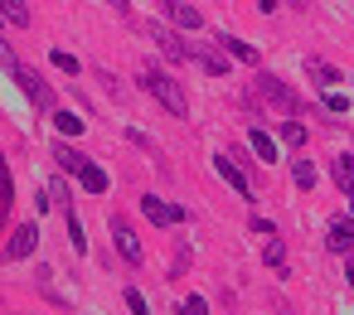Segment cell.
Returning a JSON list of instances; mask_svg holds the SVG:
<instances>
[{"mask_svg": "<svg viewBox=\"0 0 354 315\" xmlns=\"http://www.w3.org/2000/svg\"><path fill=\"white\" fill-rule=\"evenodd\" d=\"M136 83H141V93H151V97H156V102H160V107H165L170 117H189V97H185V88H180V83H175V78H170L165 68L146 64Z\"/></svg>", "mask_w": 354, "mask_h": 315, "instance_id": "obj_1", "label": "cell"}, {"mask_svg": "<svg viewBox=\"0 0 354 315\" xmlns=\"http://www.w3.org/2000/svg\"><path fill=\"white\" fill-rule=\"evenodd\" d=\"M252 97H262V102H267V107H277L281 117H301V107H306V102H301V97L277 78V73H257V78H252Z\"/></svg>", "mask_w": 354, "mask_h": 315, "instance_id": "obj_2", "label": "cell"}, {"mask_svg": "<svg viewBox=\"0 0 354 315\" xmlns=\"http://www.w3.org/2000/svg\"><path fill=\"white\" fill-rule=\"evenodd\" d=\"M10 78L20 83V93H25V97H30V102H35L39 112H59V97H54V88H49V83H44V78H39L35 68L15 64V68H10Z\"/></svg>", "mask_w": 354, "mask_h": 315, "instance_id": "obj_3", "label": "cell"}, {"mask_svg": "<svg viewBox=\"0 0 354 315\" xmlns=\"http://www.w3.org/2000/svg\"><path fill=\"white\" fill-rule=\"evenodd\" d=\"M107 228H112V247L122 252V262L141 267V262H146V252H141V238H136V228H131L122 213H112V218H107Z\"/></svg>", "mask_w": 354, "mask_h": 315, "instance_id": "obj_4", "label": "cell"}, {"mask_svg": "<svg viewBox=\"0 0 354 315\" xmlns=\"http://www.w3.org/2000/svg\"><path fill=\"white\" fill-rule=\"evenodd\" d=\"M214 170L223 175V184H233V194H238V199H257V194H252V180H248V170H243V165H238L228 151H218V155H214Z\"/></svg>", "mask_w": 354, "mask_h": 315, "instance_id": "obj_5", "label": "cell"}, {"mask_svg": "<svg viewBox=\"0 0 354 315\" xmlns=\"http://www.w3.org/2000/svg\"><path fill=\"white\" fill-rule=\"evenodd\" d=\"M35 252H39V223H20L10 233V242H6V262H25Z\"/></svg>", "mask_w": 354, "mask_h": 315, "instance_id": "obj_6", "label": "cell"}, {"mask_svg": "<svg viewBox=\"0 0 354 315\" xmlns=\"http://www.w3.org/2000/svg\"><path fill=\"white\" fill-rule=\"evenodd\" d=\"M151 44H156V49H160V54H165L170 64H185V59H189L185 39H180V35H175L170 25H156V20H151Z\"/></svg>", "mask_w": 354, "mask_h": 315, "instance_id": "obj_7", "label": "cell"}, {"mask_svg": "<svg viewBox=\"0 0 354 315\" xmlns=\"http://www.w3.org/2000/svg\"><path fill=\"white\" fill-rule=\"evenodd\" d=\"M160 15H165L175 30H194V35L204 30V15H199L194 6H185V0H160Z\"/></svg>", "mask_w": 354, "mask_h": 315, "instance_id": "obj_8", "label": "cell"}, {"mask_svg": "<svg viewBox=\"0 0 354 315\" xmlns=\"http://www.w3.org/2000/svg\"><path fill=\"white\" fill-rule=\"evenodd\" d=\"M141 213H146L151 223H160V228H170V223H185V218H189L180 204H165V199H156V194H146V199H141Z\"/></svg>", "mask_w": 354, "mask_h": 315, "instance_id": "obj_9", "label": "cell"}, {"mask_svg": "<svg viewBox=\"0 0 354 315\" xmlns=\"http://www.w3.org/2000/svg\"><path fill=\"white\" fill-rule=\"evenodd\" d=\"M325 247L339 252V257H349V252H354V218H330V228H325Z\"/></svg>", "mask_w": 354, "mask_h": 315, "instance_id": "obj_10", "label": "cell"}, {"mask_svg": "<svg viewBox=\"0 0 354 315\" xmlns=\"http://www.w3.org/2000/svg\"><path fill=\"white\" fill-rule=\"evenodd\" d=\"M306 78L320 88V93H330L335 83H344V73L335 68V64H325V59H315V54H306Z\"/></svg>", "mask_w": 354, "mask_h": 315, "instance_id": "obj_11", "label": "cell"}, {"mask_svg": "<svg viewBox=\"0 0 354 315\" xmlns=\"http://www.w3.org/2000/svg\"><path fill=\"white\" fill-rule=\"evenodd\" d=\"M248 146H252V155H257L262 165H277V160H281V141H277L272 131H262V126L248 131Z\"/></svg>", "mask_w": 354, "mask_h": 315, "instance_id": "obj_12", "label": "cell"}, {"mask_svg": "<svg viewBox=\"0 0 354 315\" xmlns=\"http://www.w3.org/2000/svg\"><path fill=\"white\" fill-rule=\"evenodd\" d=\"M189 64H194V68H204L209 78H223V73H228V59H223V54H214L209 44H194V49H189Z\"/></svg>", "mask_w": 354, "mask_h": 315, "instance_id": "obj_13", "label": "cell"}, {"mask_svg": "<svg viewBox=\"0 0 354 315\" xmlns=\"http://www.w3.org/2000/svg\"><path fill=\"white\" fill-rule=\"evenodd\" d=\"M49 151H54V160H59V170H64V175H78V170H83V165H88V155H83V151H78V146H68V141H64V136H59V141H54V146H49Z\"/></svg>", "mask_w": 354, "mask_h": 315, "instance_id": "obj_14", "label": "cell"}, {"mask_svg": "<svg viewBox=\"0 0 354 315\" xmlns=\"http://www.w3.org/2000/svg\"><path fill=\"white\" fill-rule=\"evenodd\" d=\"M330 175H335V184H339V194H344V199H354V155H349V151L330 160Z\"/></svg>", "mask_w": 354, "mask_h": 315, "instance_id": "obj_15", "label": "cell"}, {"mask_svg": "<svg viewBox=\"0 0 354 315\" xmlns=\"http://www.w3.org/2000/svg\"><path fill=\"white\" fill-rule=\"evenodd\" d=\"M218 49H223L228 59H238V64H252V68H257V49H252L248 39H233V35H218Z\"/></svg>", "mask_w": 354, "mask_h": 315, "instance_id": "obj_16", "label": "cell"}, {"mask_svg": "<svg viewBox=\"0 0 354 315\" xmlns=\"http://www.w3.org/2000/svg\"><path fill=\"white\" fill-rule=\"evenodd\" d=\"M0 15H6L15 30H30L35 15H30V0H0Z\"/></svg>", "mask_w": 354, "mask_h": 315, "instance_id": "obj_17", "label": "cell"}, {"mask_svg": "<svg viewBox=\"0 0 354 315\" xmlns=\"http://www.w3.org/2000/svg\"><path fill=\"white\" fill-rule=\"evenodd\" d=\"M78 189H88V194H107V170L88 160V165L78 170Z\"/></svg>", "mask_w": 354, "mask_h": 315, "instance_id": "obj_18", "label": "cell"}, {"mask_svg": "<svg viewBox=\"0 0 354 315\" xmlns=\"http://www.w3.org/2000/svg\"><path fill=\"white\" fill-rule=\"evenodd\" d=\"M306 136H310V131H306V122H296V117H286V122H281V131H277V141H281V146H291V151H301V146H306Z\"/></svg>", "mask_w": 354, "mask_h": 315, "instance_id": "obj_19", "label": "cell"}, {"mask_svg": "<svg viewBox=\"0 0 354 315\" xmlns=\"http://www.w3.org/2000/svg\"><path fill=\"white\" fill-rule=\"evenodd\" d=\"M262 262H267L277 276H291V271H286V247H281V238H272V242L262 247Z\"/></svg>", "mask_w": 354, "mask_h": 315, "instance_id": "obj_20", "label": "cell"}, {"mask_svg": "<svg viewBox=\"0 0 354 315\" xmlns=\"http://www.w3.org/2000/svg\"><path fill=\"white\" fill-rule=\"evenodd\" d=\"M44 194L54 199V209H73V194H68V180H64V175H54V180L44 184Z\"/></svg>", "mask_w": 354, "mask_h": 315, "instance_id": "obj_21", "label": "cell"}, {"mask_svg": "<svg viewBox=\"0 0 354 315\" xmlns=\"http://www.w3.org/2000/svg\"><path fill=\"white\" fill-rule=\"evenodd\" d=\"M64 218H68V242H73V252L83 257V252H88V233H83V218H78L73 209H64Z\"/></svg>", "mask_w": 354, "mask_h": 315, "instance_id": "obj_22", "label": "cell"}, {"mask_svg": "<svg viewBox=\"0 0 354 315\" xmlns=\"http://www.w3.org/2000/svg\"><path fill=\"white\" fill-rule=\"evenodd\" d=\"M291 180H296V189H315V180H320V175H315V165H310V160H291Z\"/></svg>", "mask_w": 354, "mask_h": 315, "instance_id": "obj_23", "label": "cell"}, {"mask_svg": "<svg viewBox=\"0 0 354 315\" xmlns=\"http://www.w3.org/2000/svg\"><path fill=\"white\" fill-rule=\"evenodd\" d=\"M54 126H59V136H83L88 122H78V112H54Z\"/></svg>", "mask_w": 354, "mask_h": 315, "instance_id": "obj_24", "label": "cell"}, {"mask_svg": "<svg viewBox=\"0 0 354 315\" xmlns=\"http://www.w3.org/2000/svg\"><path fill=\"white\" fill-rule=\"evenodd\" d=\"M49 59H54V68H59V73H73V78H78V68H83V64H78V59H73L68 49H54Z\"/></svg>", "mask_w": 354, "mask_h": 315, "instance_id": "obj_25", "label": "cell"}, {"mask_svg": "<svg viewBox=\"0 0 354 315\" xmlns=\"http://www.w3.org/2000/svg\"><path fill=\"white\" fill-rule=\"evenodd\" d=\"M122 300H127V310H131V315H151V305H146V296H141L136 286H127V291H122Z\"/></svg>", "mask_w": 354, "mask_h": 315, "instance_id": "obj_26", "label": "cell"}, {"mask_svg": "<svg viewBox=\"0 0 354 315\" xmlns=\"http://www.w3.org/2000/svg\"><path fill=\"white\" fill-rule=\"evenodd\" d=\"M175 315H209V300H204V296H185Z\"/></svg>", "mask_w": 354, "mask_h": 315, "instance_id": "obj_27", "label": "cell"}, {"mask_svg": "<svg viewBox=\"0 0 354 315\" xmlns=\"http://www.w3.org/2000/svg\"><path fill=\"white\" fill-rule=\"evenodd\" d=\"M248 228H252V233H262V238H277V223H272V218H262V213H252V218H248Z\"/></svg>", "mask_w": 354, "mask_h": 315, "instance_id": "obj_28", "label": "cell"}, {"mask_svg": "<svg viewBox=\"0 0 354 315\" xmlns=\"http://www.w3.org/2000/svg\"><path fill=\"white\" fill-rule=\"evenodd\" d=\"M325 112H335V117H339V112H349V97H339V93L330 88V93H325Z\"/></svg>", "mask_w": 354, "mask_h": 315, "instance_id": "obj_29", "label": "cell"}, {"mask_svg": "<svg viewBox=\"0 0 354 315\" xmlns=\"http://www.w3.org/2000/svg\"><path fill=\"white\" fill-rule=\"evenodd\" d=\"M107 6H112V10H117L122 20H131V0H107Z\"/></svg>", "mask_w": 354, "mask_h": 315, "instance_id": "obj_30", "label": "cell"}, {"mask_svg": "<svg viewBox=\"0 0 354 315\" xmlns=\"http://www.w3.org/2000/svg\"><path fill=\"white\" fill-rule=\"evenodd\" d=\"M344 281L354 286V252H349V262H344Z\"/></svg>", "mask_w": 354, "mask_h": 315, "instance_id": "obj_31", "label": "cell"}, {"mask_svg": "<svg viewBox=\"0 0 354 315\" xmlns=\"http://www.w3.org/2000/svg\"><path fill=\"white\" fill-rule=\"evenodd\" d=\"M257 10H262V15H272V10H277V0H257Z\"/></svg>", "mask_w": 354, "mask_h": 315, "instance_id": "obj_32", "label": "cell"}, {"mask_svg": "<svg viewBox=\"0 0 354 315\" xmlns=\"http://www.w3.org/2000/svg\"><path fill=\"white\" fill-rule=\"evenodd\" d=\"M6 25H10V20H6V15H0V39H6Z\"/></svg>", "mask_w": 354, "mask_h": 315, "instance_id": "obj_33", "label": "cell"}, {"mask_svg": "<svg viewBox=\"0 0 354 315\" xmlns=\"http://www.w3.org/2000/svg\"><path fill=\"white\" fill-rule=\"evenodd\" d=\"M349 218H354V199H349Z\"/></svg>", "mask_w": 354, "mask_h": 315, "instance_id": "obj_34", "label": "cell"}, {"mask_svg": "<svg viewBox=\"0 0 354 315\" xmlns=\"http://www.w3.org/2000/svg\"><path fill=\"white\" fill-rule=\"evenodd\" d=\"M349 83H354V78H349Z\"/></svg>", "mask_w": 354, "mask_h": 315, "instance_id": "obj_35", "label": "cell"}]
</instances>
